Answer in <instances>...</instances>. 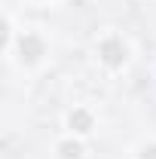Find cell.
I'll return each mask as SVG.
<instances>
[{"label":"cell","mask_w":156,"mask_h":159,"mask_svg":"<svg viewBox=\"0 0 156 159\" xmlns=\"http://www.w3.org/2000/svg\"><path fill=\"white\" fill-rule=\"evenodd\" d=\"M101 55H104L107 64H122V58H126V46H122L119 40H107V43L101 46Z\"/></svg>","instance_id":"1"},{"label":"cell","mask_w":156,"mask_h":159,"mask_svg":"<svg viewBox=\"0 0 156 159\" xmlns=\"http://www.w3.org/2000/svg\"><path fill=\"white\" fill-rule=\"evenodd\" d=\"M40 55H43V43H40L37 37H25L21 40V58L25 61H37Z\"/></svg>","instance_id":"2"},{"label":"cell","mask_w":156,"mask_h":159,"mask_svg":"<svg viewBox=\"0 0 156 159\" xmlns=\"http://www.w3.org/2000/svg\"><path fill=\"white\" fill-rule=\"evenodd\" d=\"M71 125H74L77 132H89V129H92V116L83 113V110H77V113L71 116Z\"/></svg>","instance_id":"3"},{"label":"cell","mask_w":156,"mask_h":159,"mask_svg":"<svg viewBox=\"0 0 156 159\" xmlns=\"http://www.w3.org/2000/svg\"><path fill=\"white\" fill-rule=\"evenodd\" d=\"M61 156H64V159H77L80 156V147H77V144H61Z\"/></svg>","instance_id":"4"},{"label":"cell","mask_w":156,"mask_h":159,"mask_svg":"<svg viewBox=\"0 0 156 159\" xmlns=\"http://www.w3.org/2000/svg\"><path fill=\"white\" fill-rule=\"evenodd\" d=\"M141 159H156V147H147V150H144V156Z\"/></svg>","instance_id":"5"}]
</instances>
